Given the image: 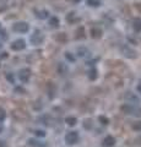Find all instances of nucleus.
Returning a JSON list of instances; mask_svg holds the SVG:
<instances>
[{"mask_svg":"<svg viewBox=\"0 0 141 147\" xmlns=\"http://www.w3.org/2000/svg\"><path fill=\"white\" fill-rule=\"evenodd\" d=\"M30 30V25L25 21H19L12 25V31L17 32V33H26Z\"/></svg>","mask_w":141,"mask_h":147,"instance_id":"obj_1","label":"nucleus"},{"mask_svg":"<svg viewBox=\"0 0 141 147\" xmlns=\"http://www.w3.org/2000/svg\"><path fill=\"white\" fill-rule=\"evenodd\" d=\"M43 40H44V36L42 33V31H39V30H36L33 32V34L31 36V43L34 44V45L42 44Z\"/></svg>","mask_w":141,"mask_h":147,"instance_id":"obj_2","label":"nucleus"},{"mask_svg":"<svg viewBox=\"0 0 141 147\" xmlns=\"http://www.w3.org/2000/svg\"><path fill=\"white\" fill-rule=\"evenodd\" d=\"M10 48L12 50H15V52H20V50H24L26 48V42L24 39H16L11 43Z\"/></svg>","mask_w":141,"mask_h":147,"instance_id":"obj_3","label":"nucleus"},{"mask_svg":"<svg viewBox=\"0 0 141 147\" xmlns=\"http://www.w3.org/2000/svg\"><path fill=\"white\" fill-rule=\"evenodd\" d=\"M65 141L67 142L69 145H74L79 141V134L77 131H69L67 134L65 135Z\"/></svg>","mask_w":141,"mask_h":147,"instance_id":"obj_4","label":"nucleus"},{"mask_svg":"<svg viewBox=\"0 0 141 147\" xmlns=\"http://www.w3.org/2000/svg\"><path fill=\"white\" fill-rule=\"evenodd\" d=\"M30 77H31V70L28 67H24L19 71V79L21 80V82H28Z\"/></svg>","mask_w":141,"mask_h":147,"instance_id":"obj_5","label":"nucleus"},{"mask_svg":"<svg viewBox=\"0 0 141 147\" xmlns=\"http://www.w3.org/2000/svg\"><path fill=\"white\" fill-rule=\"evenodd\" d=\"M104 147H113L115 145V139L113 136H107V137H104V140H103V144H102Z\"/></svg>","mask_w":141,"mask_h":147,"instance_id":"obj_6","label":"nucleus"},{"mask_svg":"<svg viewBox=\"0 0 141 147\" xmlns=\"http://www.w3.org/2000/svg\"><path fill=\"white\" fill-rule=\"evenodd\" d=\"M120 110H121V113H124V114H134V112H135V109L133 108V105H130V104L121 105Z\"/></svg>","mask_w":141,"mask_h":147,"instance_id":"obj_7","label":"nucleus"},{"mask_svg":"<svg viewBox=\"0 0 141 147\" xmlns=\"http://www.w3.org/2000/svg\"><path fill=\"white\" fill-rule=\"evenodd\" d=\"M91 37L94 39H98L102 37V30L98 28V27H94V28L91 30Z\"/></svg>","mask_w":141,"mask_h":147,"instance_id":"obj_8","label":"nucleus"},{"mask_svg":"<svg viewBox=\"0 0 141 147\" xmlns=\"http://www.w3.org/2000/svg\"><path fill=\"white\" fill-rule=\"evenodd\" d=\"M131 25H133L134 31L141 32V18H134L133 22H131Z\"/></svg>","mask_w":141,"mask_h":147,"instance_id":"obj_9","label":"nucleus"},{"mask_svg":"<svg viewBox=\"0 0 141 147\" xmlns=\"http://www.w3.org/2000/svg\"><path fill=\"white\" fill-rule=\"evenodd\" d=\"M85 28L84 27H79V28L76 30V32H75V38L76 39H82V38H85Z\"/></svg>","mask_w":141,"mask_h":147,"instance_id":"obj_10","label":"nucleus"},{"mask_svg":"<svg viewBox=\"0 0 141 147\" xmlns=\"http://www.w3.org/2000/svg\"><path fill=\"white\" fill-rule=\"evenodd\" d=\"M65 123H66L69 126H75L76 123H77V120H76L75 117H69V118L65 119Z\"/></svg>","mask_w":141,"mask_h":147,"instance_id":"obj_11","label":"nucleus"},{"mask_svg":"<svg viewBox=\"0 0 141 147\" xmlns=\"http://www.w3.org/2000/svg\"><path fill=\"white\" fill-rule=\"evenodd\" d=\"M49 25H51V27H58L59 26V18L57 16L51 17V20H49Z\"/></svg>","mask_w":141,"mask_h":147,"instance_id":"obj_12","label":"nucleus"},{"mask_svg":"<svg viewBox=\"0 0 141 147\" xmlns=\"http://www.w3.org/2000/svg\"><path fill=\"white\" fill-rule=\"evenodd\" d=\"M55 39L59 40V42H66V40H67V36L65 33H58L55 36Z\"/></svg>","mask_w":141,"mask_h":147,"instance_id":"obj_13","label":"nucleus"},{"mask_svg":"<svg viewBox=\"0 0 141 147\" xmlns=\"http://www.w3.org/2000/svg\"><path fill=\"white\" fill-rule=\"evenodd\" d=\"M28 144L32 146V147H44V145L39 144L38 141H36V140H33V139H30V140H28Z\"/></svg>","mask_w":141,"mask_h":147,"instance_id":"obj_14","label":"nucleus"},{"mask_svg":"<svg viewBox=\"0 0 141 147\" xmlns=\"http://www.w3.org/2000/svg\"><path fill=\"white\" fill-rule=\"evenodd\" d=\"M87 4L90 6H92V7H98L99 5H101L99 0H87Z\"/></svg>","mask_w":141,"mask_h":147,"instance_id":"obj_15","label":"nucleus"},{"mask_svg":"<svg viewBox=\"0 0 141 147\" xmlns=\"http://www.w3.org/2000/svg\"><path fill=\"white\" fill-rule=\"evenodd\" d=\"M98 120L101 121V124H103V125H108V124H109V119L107 117H104V115H99Z\"/></svg>","mask_w":141,"mask_h":147,"instance_id":"obj_16","label":"nucleus"},{"mask_svg":"<svg viewBox=\"0 0 141 147\" xmlns=\"http://www.w3.org/2000/svg\"><path fill=\"white\" fill-rule=\"evenodd\" d=\"M48 15H49V12L47 11V10H42V11H37V16L39 17V18H45V17H48Z\"/></svg>","mask_w":141,"mask_h":147,"instance_id":"obj_17","label":"nucleus"},{"mask_svg":"<svg viewBox=\"0 0 141 147\" xmlns=\"http://www.w3.org/2000/svg\"><path fill=\"white\" fill-rule=\"evenodd\" d=\"M88 79L90 80H96L97 79V71L96 70H91L90 72H88Z\"/></svg>","mask_w":141,"mask_h":147,"instance_id":"obj_18","label":"nucleus"},{"mask_svg":"<svg viewBox=\"0 0 141 147\" xmlns=\"http://www.w3.org/2000/svg\"><path fill=\"white\" fill-rule=\"evenodd\" d=\"M131 127H133V130H135V131H141V121H136V123H134Z\"/></svg>","mask_w":141,"mask_h":147,"instance_id":"obj_19","label":"nucleus"},{"mask_svg":"<svg viewBox=\"0 0 141 147\" xmlns=\"http://www.w3.org/2000/svg\"><path fill=\"white\" fill-rule=\"evenodd\" d=\"M91 121H92L91 119H86V120H84V127L85 129H91V126H92V123Z\"/></svg>","mask_w":141,"mask_h":147,"instance_id":"obj_20","label":"nucleus"},{"mask_svg":"<svg viewBox=\"0 0 141 147\" xmlns=\"http://www.w3.org/2000/svg\"><path fill=\"white\" fill-rule=\"evenodd\" d=\"M33 132H34V135L38 136V137H44L45 136V131H43V130H34Z\"/></svg>","mask_w":141,"mask_h":147,"instance_id":"obj_21","label":"nucleus"},{"mask_svg":"<svg viewBox=\"0 0 141 147\" xmlns=\"http://www.w3.org/2000/svg\"><path fill=\"white\" fill-rule=\"evenodd\" d=\"M5 118H6V113H5V110H4L3 108H0V121H3Z\"/></svg>","mask_w":141,"mask_h":147,"instance_id":"obj_22","label":"nucleus"},{"mask_svg":"<svg viewBox=\"0 0 141 147\" xmlns=\"http://www.w3.org/2000/svg\"><path fill=\"white\" fill-rule=\"evenodd\" d=\"M0 37H1L3 39H7V34H6L5 30H0Z\"/></svg>","mask_w":141,"mask_h":147,"instance_id":"obj_23","label":"nucleus"},{"mask_svg":"<svg viewBox=\"0 0 141 147\" xmlns=\"http://www.w3.org/2000/svg\"><path fill=\"white\" fill-rule=\"evenodd\" d=\"M79 53H80V54H79L80 57H85V55H87V50H86V49H85V50H84V49H80Z\"/></svg>","mask_w":141,"mask_h":147,"instance_id":"obj_24","label":"nucleus"},{"mask_svg":"<svg viewBox=\"0 0 141 147\" xmlns=\"http://www.w3.org/2000/svg\"><path fill=\"white\" fill-rule=\"evenodd\" d=\"M6 79L10 81L11 84H13V76H11V74H7V75H6Z\"/></svg>","mask_w":141,"mask_h":147,"instance_id":"obj_25","label":"nucleus"},{"mask_svg":"<svg viewBox=\"0 0 141 147\" xmlns=\"http://www.w3.org/2000/svg\"><path fill=\"white\" fill-rule=\"evenodd\" d=\"M65 57H66V58H69L70 60H75V58H72L71 55H70V53H65Z\"/></svg>","mask_w":141,"mask_h":147,"instance_id":"obj_26","label":"nucleus"},{"mask_svg":"<svg viewBox=\"0 0 141 147\" xmlns=\"http://www.w3.org/2000/svg\"><path fill=\"white\" fill-rule=\"evenodd\" d=\"M0 147H7V146H6V144H5V142L0 140Z\"/></svg>","mask_w":141,"mask_h":147,"instance_id":"obj_27","label":"nucleus"},{"mask_svg":"<svg viewBox=\"0 0 141 147\" xmlns=\"http://www.w3.org/2000/svg\"><path fill=\"white\" fill-rule=\"evenodd\" d=\"M138 91H139L140 93H141V82H140V84L138 85Z\"/></svg>","mask_w":141,"mask_h":147,"instance_id":"obj_28","label":"nucleus"},{"mask_svg":"<svg viewBox=\"0 0 141 147\" xmlns=\"http://www.w3.org/2000/svg\"><path fill=\"white\" fill-rule=\"evenodd\" d=\"M71 1H74V3H79L80 0H71Z\"/></svg>","mask_w":141,"mask_h":147,"instance_id":"obj_29","label":"nucleus"},{"mask_svg":"<svg viewBox=\"0 0 141 147\" xmlns=\"http://www.w3.org/2000/svg\"><path fill=\"white\" fill-rule=\"evenodd\" d=\"M3 131V126H0V132H1Z\"/></svg>","mask_w":141,"mask_h":147,"instance_id":"obj_30","label":"nucleus"}]
</instances>
